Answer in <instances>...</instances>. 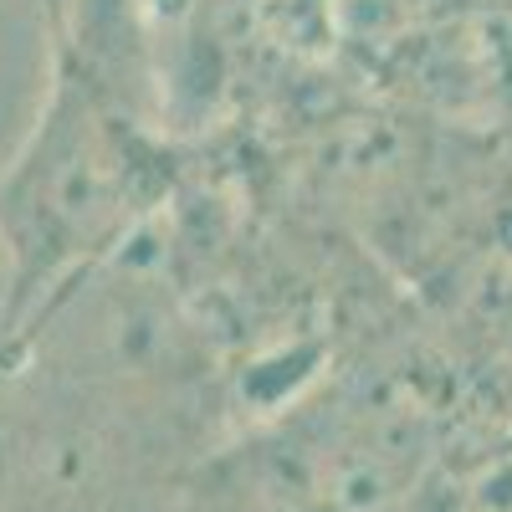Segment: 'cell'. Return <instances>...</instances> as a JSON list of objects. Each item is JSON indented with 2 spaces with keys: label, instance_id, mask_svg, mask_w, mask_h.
Instances as JSON below:
<instances>
[{
  "label": "cell",
  "instance_id": "obj_1",
  "mask_svg": "<svg viewBox=\"0 0 512 512\" xmlns=\"http://www.w3.org/2000/svg\"><path fill=\"white\" fill-rule=\"evenodd\" d=\"M169 195L144 26H52V82L16 159L0 169L6 344L82 272L108 262ZM0 344V349H6Z\"/></svg>",
  "mask_w": 512,
  "mask_h": 512
},
{
  "label": "cell",
  "instance_id": "obj_2",
  "mask_svg": "<svg viewBox=\"0 0 512 512\" xmlns=\"http://www.w3.org/2000/svg\"><path fill=\"white\" fill-rule=\"evenodd\" d=\"M0 344H6V267H0Z\"/></svg>",
  "mask_w": 512,
  "mask_h": 512
},
{
  "label": "cell",
  "instance_id": "obj_3",
  "mask_svg": "<svg viewBox=\"0 0 512 512\" xmlns=\"http://www.w3.org/2000/svg\"><path fill=\"white\" fill-rule=\"evenodd\" d=\"M62 6H67V0H41V11H47V21H57V16H62Z\"/></svg>",
  "mask_w": 512,
  "mask_h": 512
}]
</instances>
